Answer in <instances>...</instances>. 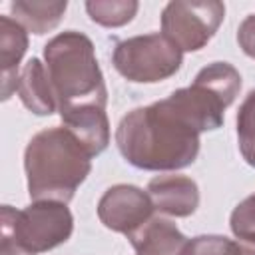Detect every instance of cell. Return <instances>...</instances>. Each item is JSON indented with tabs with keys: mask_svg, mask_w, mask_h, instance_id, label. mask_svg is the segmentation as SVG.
<instances>
[{
	"mask_svg": "<svg viewBox=\"0 0 255 255\" xmlns=\"http://www.w3.org/2000/svg\"><path fill=\"white\" fill-rule=\"evenodd\" d=\"M199 133L161 100L128 112L116 128L122 157L145 171H175L191 165L199 155Z\"/></svg>",
	"mask_w": 255,
	"mask_h": 255,
	"instance_id": "6da1fadb",
	"label": "cell"
},
{
	"mask_svg": "<svg viewBox=\"0 0 255 255\" xmlns=\"http://www.w3.org/2000/svg\"><path fill=\"white\" fill-rule=\"evenodd\" d=\"M28 193L34 201L68 203L92 171V155L64 126L32 135L24 149Z\"/></svg>",
	"mask_w": 255,
	"mask_h": 255,
	"instance_id": "7a4b0ae2",
	"label": "cell"
},
{
	"mask_svg": "<svg viewBox=\"0 0 255 255\" xmlns=\"http://www.w3.org/2000/svg\"><path fill=\"white\" fill-rule=\"evenodd\" d=\"M46 72L58 102V112L108 104V90L100 70L94 42L78 32L66 30L44 46Z\"/></svg>",
	"mask_w": 255,
	"mask_h": 255,
	"instance_id": "3957f363",
	"label": "cell"
},
{
	"mask_svg": "<svg viewBox=\"0 0 255 255\" xmlns=\"http://www.w3.org/2000/svg\"><path fill=\"white\" fill-rule=\"evenodd\" d=\"M241 90V74L229 62H211L197 72L191 86L163 98V106L199 135L223 126L225 110Z\"/></svg>",
	"mask_w": 255,
	"mask_h": 255,
	"instance_id": "277c9868",
	"label": "cell"
},
{
	"mask_svg": "<svg viewBox=\"0 0 255 255\" xmlns=\"http://www.w3.org/2000/svg\"><path fill=\"white\" fill-rule=\"evenodd\" d=\"M2 237L12 239L22 249L38 255L66 243L74 231V215L68 203L32 201L24 209L2 205Z\"/></svg>",
	"mask_w": 255,
	"mask_h": 255,
	"instance_id": "5b68a950",
	"label": "cell"
},
{
	"mask_svg": "<svg viewBox=\"0 0 255 255\" xmlns=\"http://www.w3.org/2000/svg\"><path fill=\"white\" fill-rule=\"evenodd\" d=\"M112 64L128 82L155 84L179 72L183 52L161 32H151L116 42Z\"/></svg>",
	"mask_w": 255,
	"mask_h": 255,
	"instance_id": "8992f818",
	"label": "cell"
},
{
	"mask_svg": "<svg viewBox=\"0 0 255 255\" xmlns=\"http://www.w3.org/2000/svg\"><path fill=\"white\" fill-rule=\"evenodd\" d=\"M225 18V4L217 0H173L161 12V34L181 52H197L207 46Z\"/></svg>",
	"mask_w": 255,
	"mask_h": 255,
	"instance_id": "52a82bcc",
	"label": "cell"
},
{
	"mask_svg": "<svg viewBox=\"0 0 255 255\" xmlns=\"http://www.w3.org/2000/svg\"><path fill=\"white\" fill-rule=\"evenodd\" d=\"M153 211L155 207L147 191L129 183L108 187L98 201V217L104 227L126 237L145 225L153 217Z\"/></svg>",
	"mask_w": 255,
	"mask_h": 255,
	"instance_id": "ba28073f",
	"label": "cell"
},
{
	"mask_svg": "<svg viewBox=\"0 0 255 255\" xmlns=\"http://www.w3.org/2000/svg\"><path fill=\"white\" fill-rule=\"evenodd\" d=\"M145 191L153 207L171 217H189L199 207V187L187 175H157L149 179Z\"/></svg>",
	"mask_w": 255,
	"mask_h": 255,
	"instance_id": "9c48e42d",
	"label": "cell"
},
{
	"mask_svg": "<svg viewBox=\"0 0 255 255\" xmlns=\"http://www.w3.org/2000/svg\"><path fill=\"white\" fill-rule=\"evenodd\" d=\"M58 114L64 128L78 137V141L88 149L92 157L106 151V147L110 145V122L106 116V108L80 106Z\"/></svg>",
	"mask_w": 255,
	"mask_h": 255,
	"instance_id": "30bf717a",
	"label": "cell"
},
{
	"mask_svg": "<svg viewBox=\"0 0 255 255\" xmlns=\"http://www.w3.org/2000/svg\"><path fill=\"white\" fill-rule=\"evenodd\" d=\"M28 50V32L10 16H0V66L2 100H8L18 88V66Z\"/></svg>",
	"mask_w": 255,
	"mask_h": 255,
	"instance_id": "8fae6325",
	"label": "cell"
},
{
	"mask_svg": "<svg viewBox=\"0 0 255 255\" xmlns=\"http://www.w3.org/2000/svg\"><path fill=\"white\" fill-rule=\"evenodd\" d=\"M135 255H181L187 237L163 217H151L137 231L128 235Z\"/></svg>",
	"mask_w": 255,
	"mask_h": 255,
	"instance_id": "7c38bea8",
	"label": "cell"
},
{
	"mask_svg": "<svg viewBox=\"0 0 255 255\" xmlns=\"http://www.w3.org/2000/svg\"><path fill=\"white\" fill-rule=\"evenodd\" d=\"M16 94L26 110H30L36 116H50L58 110V102L46 72V64H42L38 58H30L18 78Z\"/></svg>",
	"mask_w": 255,
	"mask_h": 255,
	"instance_id": "4fadbf2b",
	"label": "cell"
},
{
	"mask_svg": "<svg viewBox=\"0 0 255 255\" xmlns=\"http://www.w3.org/2000/svg\"><path fill=\"white\" fill-rule=\"evenodd\" d=\"M66 8V0H16L10 4V14L26 32L42 36L60 24Z\"/></svg>",
	"mask_w": 255,
	"mask_h": 255,
	"instance_id": "5bb4252c",
	"label": "cell"
},
{
	"mask_svg": "<svg viewBox=\"0 0 255 255\" xmlns=\"http://www.w3.org/2000/svg\"><path fill=\"white\" fill-rule=\"evenodd\" d=\"M139 4L135 0H90L86 2L88 16L104 28H120L133 20Z\"/></svg>",
	"mask_w": 255,
	"mask_h": 255,
	"instance_id": "9a60e30c",
	"label": "cell"
},
{
	"mask_svg": "<svg viewBox=\"0 0 255 255\" xmlns=\"http://www.w3.org/2000/svg\"><path fill=\"white\" fill-rule=\"evenodd\" d=\"M237 145L243 159L255 167V90L245 96L237 112Z\"/></svg>",
	"mask_w": 255,
	"mask_h": 255,
	"instance_id": "2e32d148",
	"label": "cell"
},
{
	"mask_svg": "<svg viewBox=\"0 0 255 255\" xmlns=\"http://www.w3.org/2000/svg\"><path fill=\"white\" fill-rule=\"evenodd\" d=\"M181 255H243L239 239L225 235H197L187 239Z\"/></svg>",
	"mask_w": 255,
	"mask_h": 255,
	"instance_id": "e0dca14e",
	"label": "cell"
},
{
	"mask_svg": "<svg viewBox=\"0 0 255 255\" xmlns=\"http://www.w3.org/2000/svg\"><path fill=\"white\" fill-rule=\"evenodd\" d=\"M229 227L237 239L255 241V191L235 205L229 215Z\"/></svg>",
	"mask_w": 255,
	"mask_h": 255,
	"instance_id": "ac0fdd59",
	"label": "cell"
},
{
	"mask_svg": "<svg viewBox=\"0 0 255 255\" xmlns=\"http://www.w3.org/2000/svg\"><path fill=\"white\" fill-rule=\"evenodd\" d=\"M237 44L239 48L255 60V14H249L237 28Z\"/></svg>",
	"mask_w": 255,
	"mask_h": 255,
	"instance_id": "d6986e66",
	"label": "cell"
},
{
	"mask_svg": "<svg viewBox=\"0 0 255 255\" xmlns=\"http://www.w3.org/2000/svg\"><path fill=\"white\" fill-rule=\"evenodd\" d=\"M0 255H34V253L22 249V247L16 245L12 239L2 237V241H0Z\"/></svg>",
	"mask_w": 255,
	"mask_h": 255,
	"instance_id": "ffe728a7",
	"label": "cell"
}]
</instances>
